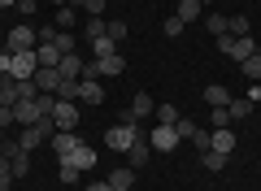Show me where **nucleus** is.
Masks as SVG:
<instances>
[{
  "mask_svg": "<svg viewBox=\"0 0 261 191\" xmlns=\"http://www.w3.org/2000/svg\"><path fill=\"white\" fill-rule=\"evenodd\" d=\"M140 135H144V130H140V122H118V126H109V130H105V148H109V152H126V148L135 144Z\"/></svg>",
  "mask_w": 261,
  "mask_h": 191,
  "instance_id": "1",
  "label": "nucleus"
},
{
  "mask_svg": "<svg viewBox=\"0 0 261 191\" xmlns=\"http://www.w3.org/2000/svg\"><path fill=\"white\" fill-rule=\"evenodd\" d=\"M18 130H22V135H18L22 148H27V152H35L39 144H48V139L57 135V122H53V118H39L35 126H18Z\"/></svg>",
  "mask_w": 261,
  "mask_h": 191,
  "instance_id": "2",
  "label": "nucleus"
},
{
  "mask_svg": "<svg viewBox=\"0 0 261 191\" xmlns=\"http://www.w3.org/2000/svg\"><path fill=\"white\" fill-rule=\"evenodd\" d=\"M35 44H39V31L27 26V22H22V26H9V35H5V48H9V52H31Z\"/></svg>",
  "mask_w": 261,
  "mask_h": 191,
  "instance_id": "3",
  "label": "nucleus"
},
{
  "mask_svg": "<svg viewBox=\"0 0 261 191\" xmlns=\"http://www.w3.org/2000/svg\"><path fill=\"white\" fill-rule=\"evenodd\" d=\"M152 113H157V100H152L148 91H135L130 104H126V113H122V122H144V118H152Z\"/></svg>",
  "mask_w": 261,
  "mask_h": 191,
  "instance_id": "4",
  "label": "nucleus"
},
{
  "mask_svg": "<svg viewBox=\"0 0 261 191\" xmlns=\"http://www.w3.org/2000/svg\"><path fill=\"white\" fill-rule=\"evenodd\" d=\"M79 104L74 100H57V109H53V122H57V130H79Z\"/></svg>",
  "mask_w": 261,
  "mask_h": 191,
  "instance_id": "5",
  "label": "nucleus"
},
{
  "mask_svg": "<svg viewBox=\"0 0 261 191\" xmlns=\"http://www.w3.org/2000/svg\"><path fill=\"white\" fill-rule=\"evenodd\" d=\"M148 144H152V152H174L183 139H178L174 126H157V130H148Z\"/></svg>",
  "mask_w": 261,
  "mask_h": 191,
  "instance_id": "6",
  "label": "nucleus"
},
{
  "mask_svg": "<svg viewBox=\"0 0 261 191\" xmlns=\"http://www.w3.org/2000/svg\"><path fill=\"white\" fill-rule=\"evenodd\" d=\"M35 70H39V61H35V48H31V52H13V78L18 83H31L35 78Z\"/></svg>",
  "mask_w": 261,
  "mask_h": 191,
  "instance_id": "7",
  "label": "nucleus"
},
{
  "mask_svg": "<svg viewBox=\"0 0 261 191\" xmlns=\"http://www.w3.org/2000/svg\"><path fill=\"white\" fill-rule=\"evenodd\" d=\"M48 144H53V152H57V161H61V156H70V152H79V148H83V139H79L74 130H57V135L48 139Z\"/></svg>",
  "mask_w": 261,
  "mask_h": 191,
  "instance_id": "8",
  "label": "nucleus"
},
{
  "mask_svg": "<svg viewBox=\"0 0 261 191\" xmlns=\"http://www.w3.org/2000/svg\"><path fill=\"white\" fill-rule=\"evenodd\" d=\"M74 100H83V104H96V109H100V104H105V91H100V83H96V78H79Z\"/></svg>",
  "mask_w": 261,
  "mask_h": 191,
  "instance_id": "9",
  "label": "nucleus"
},
{
  "mask_svg": "<svg viewBox=\"0 0 261 191\" xmlns=\"http://www.w3.org/2000/svg\"><path fill=\"white\" fill-rule=\"evenodd\" d=\"M31 83H35L39 91H53V96H57V87H61V70H57V65H39Z\"/></svg>",
  "mask_w": 261,
  "mask_h": 191,
  "instance_id": "10",
  "label": "nucleus"
},
{
  "mask_svg": "<svg viewBox=\"0 0 261 191\" xmlns=\"http://www.w3.org/2000/svg\"><path fill=\"white\" fill-rule=\"evenodd\" d=\"M18 100H22V83L13 78V74H0V104H9V109H13Z\"/></svg>",
  "mask_w": 261,
  "mask_h": 191,
  "instance_id": "11",
  "label": "nucleus"
},
{
  "mask_svg": "<svg viewBox=\"0 0 261 191\" xmlns=\"http://www.w3.org/2000/svg\"><path fill=\"white\" fill-rule=\"evenodd\" d=\"M200 100H205L209 109H226V104H231V91H226L222 83H209V87L200 91Z\"/></svg>",
  "mask_w": 261,
  "mask_h": 191,
  "instance_id": "12",
  "label": "nucleus"
},
{
  "mask_svg": "<svg viewBox=\"0 0 261 191\" xmlns=\"http://www.w3.org/2000/svg\"><path fill=\"white\" fill-rule=\"evenodd\" d=\"M57 70H61V78L79 83V78H83V57H79V52H65L61 61H57Z\"/></svg>",
  "mask_w": 261,
  "mask_h": 191,
  "instance_id": "13",
  "label": "nucleus"
},
{
  "mask_svg": "<svg viewBox=\"0 0 261 191\" xmlns=\"http://www.w3.org/2000/svg\"><path fill=\"white\" fill-rule=\"evenodd\" d=\"M13 118H18V126H35L44 113H39L35 100H18V104H13Z\"/></svg>",
  "mask_w": 261,
  "mask_h": 191,
  "instance_id": "14",
  "label": "nucleus"
},
{
  "mask_svg": "<svg viewBox=\"0 0 261 191\" xmlns=\"http://www.w3.org/2000/svg\"><path fill=\"white\" fill-rule=\"evenodd\" d=\"M209 148H214V152H222V156H231L235 152V130H209Z\"/></svg>",
  "mask_w": 261,
  "mask_h": 191,
  "instance_id": "15",
  "label": "nucleus"
},
{
  "mask_svg": "<svg viewBox=\"0 0 261 191\" xmlns=\"http://www.w3.org/2000/svg\"><path fill=\"white\" fill-rule=\"evenodd\" d=\"M126 156H130V170H135V165H148V156H152V144H148V135H140V139H135V144L126 148Z\"/></svg>",
  "mask_w": 261,
  "mask_h": 191,
  "instance_id": "16",
  "label": "nucleus"
},
{
  "mask_svg": "<svg viewBox=\"0 0 261 191\" xmlns=\"http://www.w3.org/2000/svg\"><path fill=\"white\" fill-rule=\"evenodd\" d=\"M61 161H70V165H74V170L79 174H83V170H96V148H79V152H70V156H61Z\"/></svg>",
  "mask_w": 261,
  "mask_h": 191,
  "instance_id": "17",
  "label": "nucleus"
},
{
  "mask_svg": "<svg viewBox=\"0 0 261 191\" xmlns=\"http://www.w3.org/2000/svg\"><path fill=\"white\" fill-rule=\"evenodd\" d=\"M226 113H231V122H244V118H252V113H257V104H252L248 96H231Z\"/></svg>",
  "mask_w": 261,
  "mask_h": 191,
  "instance_id": "18",
  "label": "nucleus"
},
{
  "mask_svg": "<svg viewBox=\"0 0 261 191\" xmlns=\"http://www.w3.org/2000/svg\"><path fill=\"white\" fill-rule=\"evenodd\" d=\"M200 9H205V5H200V0H178V9H174V18L183 22V26H192V22H200Z\"/></svg>",
  "mask_w": 261,
  "mask_h": 191,
  "instance_id": "19",
  "label": "nucleus"
},
{
  "mask_svg": "<svg viewBox=\"0 0 261 191\" xmlns=\"http://www.w3.org/2000/svg\"><path fill=\"white\" fill-rule=\"evenodd\" d=\"M130 182H135V170H130V165L109 170V187H113V191H130Z\"/></svg>",
  "mask_w": 261,
  "mask_h": 191,
  "instance_id": "20",
  "label": "nucleus"
},
{
  "mask_svg": "<svg viewBox=\"0 0 261 191\" xmlns=\"http://www.w3.org/2000/svg\"><path fill=\"white\" fill-rule=\"evenodd\" d=\"M87 44H92V61H105V57L118 52V44H113L109 35H96V39H87Z\"/></svg>",
  "mask_w": 261,
  "mask_h": 191,
  "instance_id": "21",
  "label": "nucleus"
},
{
  "mask_svg": "<svg viewBox=\"0 0 261 191\" xmlns=\"http://www.w3.org/2000/svg\"><path fill=\"white\" fill-rule=\"evenodd\" d=\"M100 65V78H118L122 70H126V61H122V52H113V57H105V61H96Z\"/></svg>",
  "mask_w": 261,
  "mask_h": 191,
  "instance_id": "22",
  "label": "nucleus"
},
{
  "mask_svg": "<svg viewBox=\"0 0 261 191\" xmlns=\"http://www.w3.org/2000/svg\"><path fill=\"white\" fill-rule=\"evenodd\" d=\"M226 26H231V18H226V13H205V31H209V35H226Z\"/></svg>",
  "mask_w": 261,
  "mask_h": 191,
  "instance_id": "23",
  "label": "nucleus"
},
{
  "mask_svg": "<svg viewBox=\"0 0 261 191\" xmlns=\"http://www.w3.org/2000/svg\"><path fill=\"white\" fill-rule=\"evenodd\" d=\"M35 61H39V65H57V61H61L57 44H35Z\"/></svg>",
  "mask_w": 261,
  "mask_h": 191,
  "instance_id": "24",
  "label": "nucleus"
},
{
  "mask_svg": "<svg viewBox=\"0 0 261 191\" xmlns=\"http://www.w3.org/2000/svg\"><path fill=\"white\" fill-rule=\"evenodd\" d=\"M252 52H257V44H252L248 35H240V39H235V48H231V57H235V61H248Z\"/></svg>",
  "mask_w": 261,
  "mask_h": 191,
  "instance_id": "25",
  "label": "nucleus"
},
{
  "mask_svg": "<svg viewBox=\"0 0 261 191\" xmlns=\"http://www.w3.org/2000/svg\"><path fill=\"white\" fill-rule=\"evenodd\" d=\"M226 161H231V156H222V152H214V148H209V152H200V165H205V170H226Z\"/></svg>",
  "mask_w": 261,
  "mask_h": 191,
  "instance_id": "26",
  "label": "nucleus"
},
{
  "mask_svg": "<svg viewBox=\"0 0 261 191\" xmlns=\"http://www.w3.org/2000/svg\"><path fill=\"white\" fill-rule=\"evenodd\" d=\"M178 118H183V113H178V109H174L170 100H166V104H157V126H174Z\"/></svg>",
  "mask_w": 261,
  "mask_h": 191,
  "instance_id": "27",
  "label": "nucleus"
},
{
  "mask_svg": "<svg viewBox=\"0 0 261 191\" xmlns=\"http://www.w3.org/2000/svg\"><path fill=\"white\" fill-rule=\"evenodd\" d=\"M27 174H31V152H22L9 161V178H27Z\"/></svg>",
  "mask_w": 261,
  "mask_h": 191,
  "instance_id": "28",
  "label": "nucleus"
},
{
  "mask_svg": "<svg viewBox=\"0 0 261 191\" xmlns=\"http://www.w3.org/2000/svg\"><path fill=\"white\" fill-rule=\"evenodd\" d=\"M240 70H244V78H248V83H261V57L252 52L248 61H240Z\"/></svg>",
  "mask_w": 261,
  "mask_h": 191,
  "instance_id": "29",
  "label": "nucleus"
},
{
  "mask_svg": "<svg viewBox=\"0 0 261 191\" xmlns=\"http://www.w3.org/2000/svg\"><path fill=\"white\" fill-rule=\"evenodd\" d=\"M53 44H57V52L65 57V52H74V48H79V39L70 35V31H57V39H53Z\"/></svg>",
  "mask_w": 261,
  "mask_h": 191,
  "instance_id": "30",
  "label": "nucleus"
},
{
  "mask_svg": "<svg viewBox=\"0 0 261 191\" xmlns=\"http://www.w3.org/2000/svg\"><path fill=\"white\" fill-rule=\"evenodd\" d=\"M27 148H22V139H0V156L5 161H13V156H22Z\"/></svg>",
  "mask_w": 261,
  "mask_h": 191,
  "instance_id": "31",
  "label": "nucleus"
},
{
  "mask_svg": "<svg viewBox=\"0 0 261 191\" xmlns=\"http://www.w3.org/2000/svg\"><path fill=\"white\" fill-rule=\"evenodd\" d=\"M74 22H79V9H74V5H61V9H57V26H74Z\"/></svg>",
  "mask_w": 261,
  "mask_h": 191,
  "instance_id": "32",
  "label": "nucleus"
},
{
  "mask_svg": "<svg viewBox=\"0 0 261 191\" xmlns=\"http://www.w3.org/2000/svg\"><path fill=\"white\" fill-rule=\"evenodd\" d=\"M248 18H244V13H235V18H231V26H226V35H235V39H240V35H248Z\"/></svg>",
  "mask_w": 261,
  "mask_h": 191,
  "instance_id": "33",
  "label": "nucleus"
},
{
  "mask_svg": "<svg viewBox=\"0 0 261 191\" xmlns=\"http://www.w3.org/2000/svg\"><path fill=\"white\" fill-rule=\"evenodd\" d=\"M222 126H231V113L226 109H209V130H222Z\"/></svg>",
  "mask_w": 261,
  "mask_h": 191,
  "instance_id": "34",
  "label": "nucleus"
},
{
  "mask_svg": "<svg viewBox=\"0 0 261 191\" xmlns=\"http://www.w3.org/2000/svg\"><path fill=\"white\" fill-rule=\"evenodd\" d=\"M174 130H178V139H196V130H200V126H196L192 118H178V122H174Z\"/></svg>",
  "mask_w": 261,
  "mask_h": 191,
  "instance_id": "35",
  "label": "nucleus"
},
{
  "mask_svg": "<svg viewBox=\"0 0 261 191\" xmlns=\"http://www.w3.org/2000/svg\"><path fill=\"white\" fill-rule=\"evenodd\" d=\"M105 35H109L113 44H122V39H126V22H105Z\"/></svg>",
  "mask_w": 261,
  "mask_h": 191,
  "instance_id": "36",
  "label": "nucleus"
},
{
  "mask_svg": "<svg viewBox=\"0 0 261 191\" xmlns=\"http://www.w3.org/2000/svg\"><path fill=\"white\" fill-rule=\"evenodd\" d=\"M105 5H109V0H83L79 9H83V13H92V18H105Z\"/></svg>",
  "mask_w": 261,
  "mask_h": 191,
  "instance_id": "37",
  "label": "nucleus"
},
{
  "mask_svg": "<svg viewBox=\"0 0 261 191\" xmlns=\"http://www.w3.org/2000/svg\"><path fill=\"white\" fill-rule=\"evenodd\" d=\"M57 165H61V187H70V182H79V170H74L70 161H57Z\"/></svg>",
  "mask_w": 261,
  "mask_h": 191,
  "instance_id": "38",
  "label": "nucleus"
},
{
  "mask_svg": "<svg viewBox=\"0 0 261 191\" xmlns=\"http://www.w3.org/2000/svg\"><path fill=\"white\" fill-rule=\"evenodd\" d=\"M83 35H87V39L105 35V18H92V22H87V26H83Z\"/></svg>",
  "mask_w": 261,
  "mask_h": 191,
  "instance_id": "39",
  "label": "nucleus"
},
{
  "mask_svg": "<svg viewBox=\"0 0 261 191\" xmlns=\"http://www.w3.org/2000/svg\"><path fill=\"white\" fill-rule=\"evenodd\" d=\"M9 126H18V118H13L9 104H0V130H9Z\"/></svg>",
  "mask_w": 261,
  "mask_h": 191,
  "instance_id": "40",
  "label": "nucleus"
},
{
  "mask_svg": "<svg viewBox=\"0 0 261 191\" xmlns=\"http://www.w3.org/2000/svg\"><path fill=\"white\" fill-rule=\"evenodd\" d=\"M166 35H170V39H174V35H183V22H178L174 13H170V18H166Z\"/></svg>",
  "mask_w": 261,
  "mask_h": 191,
  "instance_id": "41",
  "label": "nucleus"
},
{
  "mask_svg": "<svg viewBox=\"0 0 261 191\" xmlns=\"http://www.w3.org/2000/svg\"><path fill=\"white\" fill-rule=\"evenodd\" d=\"M231 48H235V35H218V52L231 57Z\"/></svg>",
  "mask_w": 261,
  "mask_h": 191,
  "instance_id": "42",
  "label": "nucleus"
},
{
  "mask_svg": "<svg viewBox=\"0 0 261 191\" xmlns=\"http://www.w3.org/2000/svg\"><path fill=\"white\" fill-rule=\"evenodd\" d=\"M192 144H196V152H209V130H196Z\"/></svg>",
  "mask_w": 261,
  "mask_h": 191,
  "instance_id": "43",
  "label": "nucleus"
},
{
  "mask_svg": "<svg viewBox=\"0 0 261 191\" xmlns=\"http://www.w3.org/2000/svg\"><path fill=\"white\" fill-rule=\"evenodd\" d=\"M13 9H18L22 18H31V13H35V0H18V5H13Z\"/></svg>",
  "mask_w": 261,
  "mask_h": 191,
  "instance_id": "44",
  "label": "nucleus"
},
{
  "mask_svg": "<svg viewBox=\"0 0 261 191\" xmlns=\"http://www.w3.org/2000/svg\"><path fill=\"white\" fill-rule=\"evenodd\" d=\"M9 70H13V52L5 48V52H0V74H9Z\"/></svg>",
  "mask_w": 261,
  "mask_h": 191,
  "instance_id": "45",
  "label": "nucleus"
},
{
  "mask_svg": "<svg viewBox=\"0 0 261 191\" xmlns=\"http://www.w3.org/2000/svg\"><path fill=\"white\" fill-rule=\"evenodd\" d=\"M244 96H248L252 104H261V83H248V91H244Z\"/></svg>",
  "mask_w": 261,
  "mask_h": 191,
  "instance_id": "46",
  "label": "nucleus"
},
{
  "mask_svg": "<svg viewBox=\"0 0 261 191\" xmlns=\"http://www.w3.org/2000/svg\"><path fill=\"white\" fill-rule=\"evenodd\" d=\"M87 191H113V187H109V178H96V182H87Z\"/></svg>",
  "mask_w": 261,
  "mask_h": 191,
  "instance_id": "47",
  "label": "nucleus"
},
{
  "mask_svg": "<svg viewBox=\"0 0 261 191\" xmlns=\"http://www.w3.org/2000/svg\"><path fill=\"white\" fill-rule=\"evenodd\" d=\"M0 191H13V178H9V174H0Z\"/></svg>",
  "mask_w": 261,
  "mask_h": 191,
  "instance_id": "48",
  "label": "nucleus"
},
{
  "mask_svg": "<svg viewBox=\"0 0 261 191\" xmlns=\"http://www.w3.org/2000/svg\"><path fill=\"white\" fill-rule=\"evenodd\" d=\"M13 5H18V0H0V9H13Z\"/></svg>",
  "mask_w": 261,
  "mask_h": 191,
  "instance_id": "49",
  "label": "nucleus"
},
{
  "mask_svg": "<svg viewBox=\"0 0 261 191\" xmlns=\"http://www.w3.org/2000/svg\"><path fill=\"white\" fill-rule=\"evenodd\" d=\"M0 174H9V161H5V156H0Z\"/></svg>",
  "mask_w": 261,
  "mask_h": 191,
  "instance_id": "50",
  "label": "nucleus"
},
{
  "mask_svg": "<svg viewBox=\"0 0 261 191\" xmlns=\"http://www.w3.org/2000/svg\"><path fill=\"white\" fill-rule=\"evenodd\" d=\"M200 5H214V0H200Z\"/></svg>",
  "mask_w": 261,
  "mask_h": 191,
  "instance_id": "51",
  "label": "nucleus"
},
{
  "mask_svg": "<svg viewBox=\"0 0 261 191\" xmlns=\"http://www.w3.org/2000/svg\"><path fill=\"white\" fill-rule=\"evenodd\" d=\"M257 118H261V104H257Z\"/></svg>",
  "mask_w": 261,
  "mask_h": 191,
  "instance_id": "52",
  "label": "nucleus"
},
{
  "mask_svg": "<svg viewBox=\"0 0 261 191\" xmlns=\"http://www.w3.org/2000/svg\"><path fill=\"white\" fill-rule=\"evenodd\" d=\"M257 57H261V44H257Z\"/></svg>",
  "mask_w": 261,
  "mask_h": 191,
  "instance_id": "53",
  "label": "nucleus"
},
{
  "mask_svg": "<svg viewBox=\"0 0 261 191\" xmlns=\"http://www.w3.org/2000/svg\"><path fill=\"white\" fill-rule=\"evenodd\" d=\"M257 174H261V161H257Z\"/></svg>",
  "mask_w": 261,
  "mask_h": 191,
  "instance_id": "54",
  "label": "nucleus"
},
{
  "mask_svg": "<svg viewBox=\"0 0 261 191\" xmlns=\"http://www.w3.org/2000/svg\"><path fill=\"white\" fill-rule=\"evenodd\" d=\"M0 13H5V9H0Z\"/></svg>",
  "mask_w": 261,
  "mask_h": 191,
  "instance_id": "55",
  "label": "nucleus"
}]
</instances>
